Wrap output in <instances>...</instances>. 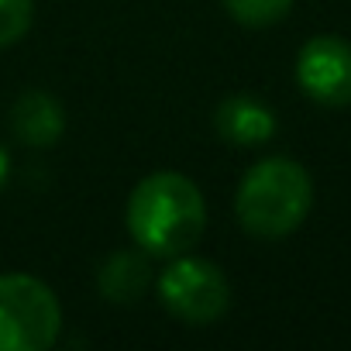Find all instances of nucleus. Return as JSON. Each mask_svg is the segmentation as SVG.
I'll return each mask as SVG.
<instances>
[{"label": "nucleus", "instance_id": "nucleus-4", "mask_svg": "<svg viewBox=\"0 0 351 351\" xmlns=\"http://www.w3.org/2000/svg\"><path fill=\"white\" fill-rule=\"evenodd\" d=\"M162 306L183 324H214L231 306V282L221 265L193 255H176L172 265L158 276Z\"/></svg>", "mask_w": 351, "mask_h": 351}, {"label": "nucleus", "instance_id": "nucleus-11", "mask_svg": "<svg viewBox=\"0 0 351 351\" xmlns=\"http://www.w3.org/2000/svg\"><path fill=\"white\" fill-rule=\"evenodd\" d=\"M8 180H11V155H8L4 145H0V193H4Z\"/></svg>", "mask_w": 351, "mask_h": 351}, {"label": "nucleus", "instance_id": "nucleus-6", "mask_svg": "<svg viewBox=\"0 0 351 351\" xmlns=\"http://www.w3.org/2000/svg\"><path fill=\"white\" fill-rule=\"evenodd\" d=\"M11 131L21 145L49 148L66 131V110L62 104L45 90H25L11 107Z\"/></svg>", "mask_w": 351, "mask_h": 351}, {"label": "nucleus", "instance_id": "nucleus-10", "mask_svg": "<svg viewBox=\"0 0 351 351\" xmlns=\"http://www.w3.org/2000/svg\"><path fill=\"white\" fill-rule=\"evenodd\" d=\"M35 18V0H0V49L21 42Z\"/></svg>", "mask_w": 351, "mask_h": 351}, {"label": "nucleus", "instance_id": "nucleus-5", "mask_svg": "<svg viewBox=\"0 0 351 351\" xmlns=\"http://www.w3.org/2000/svg\"><path fill=\"white\" fill-rule=\"evenodd\" d=\"M296 83L320 107L351 104V42L337 35L310 38L296 56Z\"/></svg>", "mask_w": 351, "mask_h": 351}, {"label": "nucleus", "instance_id": "nucleus-9", "mask_svg": "<svg viewBox=\"0 0 351 351\" xmlns=\"http://www.w3.org/2000/svg\"><path fill=\"white\" fill-rule=\"evenodd\" d=\"M224 11L245 28H272L293 11V0H224Z\"/></svg>", "mask_w": 351, "mask_h": 351}, {"label": "nucleus", "instance_id": "nucleus-3", "mask_svg": "<svg viewBox=\"0 0 351 351\" xmlns=\"http://www.w3.org/2000/svg\"><path fill=\"white\" fill-rule=\"evenodd\" d=\"M62 330L56 293L25 272L0 276V351H45Z\"/></svg>", "mask_w": 351, "mask_h": 351}, {"label": "nucleus", "instance_id": "nucleus-8", "mask_svg": "<svg viewBox=\"0 0 351 351\" xmlns=\"http://www.w3.org/2000/svg\"><path fill=\"white\" fill-rule=\"evenodd\" d=\"M152 282V262L148 252H114L97 269L100 296L110 303H138Z\"/></svg>", "mask_w": 351, "mask_h": 351}, {"label": "nucleus", "instance_id": "nucleus-7", "mask_svg": "<svg viewBox=\"0 0 351 351\" xmlns=\"http://www.w3.org/2000/svg\"><path fill=\"white\" fill-rule=\"evenodd\" d=\"M214 128L231 145H262L276 134V110L252 93H234L217 104Z\"/></svg>", "mask_w": 351, "mask_h": 351}, {"label": "nucleus", "instance_id": "nucleus-1", "mask_svg": "<svg viewBox=\"0 0 351 351\" xmlns=\"http://www.w3.org/2000/svg\"><path fill=\"white\" fill-rule=\"evenodd\" d=\"M207 228V204L183 172H152L128 197V234L155 258L186 255Z\"/></svg>", "mask_w": 351, "mask_h": 351}, {"label": "nucleus", "instance_id": "nucleus-2", "mask_svg": "<svg viewBox=\"0 0 351 351\" xmlns=\"http://www.w3.org/2000/svg\"><path fill=\"white\" fill-rule=\"evenodd\" d=\"M313 207L310 172L286 155H272L255 162L238 183L234 214L238 224L265 241L293 234Z\"/></svg>", "mask_w": 351, "mask_h": 351}]
</instances>
